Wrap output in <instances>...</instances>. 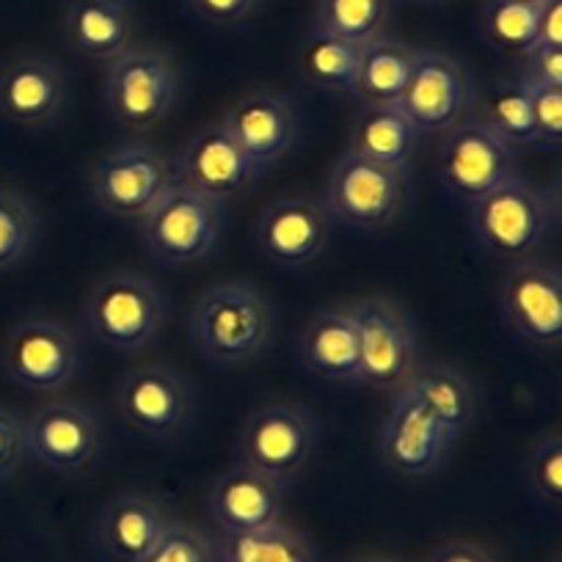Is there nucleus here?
<instances>
[{"instance_id":"9","label":"nucleus","mask_w":562,"mask_h":562,"mask_svg":"<svg viewBox=\"0 0 562 562\" xmlns=\"http://www.w3.org/2000/svg\"><path fill=\"white\" fill-rule=\"evenodd\" d=\"M408 171L372 164L342 153L328 175L323 207L337 224L359 232H381L397 221L405 204Z\"/></svg>"},{"instance_id":"15","label":"nucleus","mask_w":562,"mask_h":562,"mask_svg":"<svg viewBox=\"0 0 562 562\" xmlns=\"http://www.w3.org/2000/svg\"><path fill=\"white\" fill-rule=\"evenodd\" d=\"M499 315L518 342L557 348L562 339V270L535 257L507 265L499 281Z\"/></svg>"},{"instance_id":"42","label":"nucleus","mask_w":562,"mask_h":562,"mask_svg":"<svg viewBox=\"0 0 562 562\" xmlns=\"http://www.w3.org/2000/svg\"><path fill=\"white\" fill-rule=\"evenodd\" d=\"M359 562H394V560H389V557H364V560Z\"/></svg>"},{"instance_id":"21","label":"nucleus","mask_w":562,"mask_h":562,"mask_svg":"<svg viewBox=\"0 0 562 562\" xmlns=\"http://www.w3.org/2000/svg\"><path fill=\"white\" fill-rule=\"evenodd\" d=\"M288 510V485L276 483L254 469H226L210 491V513L224 535L257 532V529L281 524Z\"/></svg>"},{"instance_id":"10","label":"nucleus","mask_w":562,"mask_h":562,"mask_svg":"<svg viewBox=\"0 0 562 562\" xmlns=\"http://www.w3.org/2000/svg\"><path fill=\"white\" fill-rule=\"evenodd\" d=\"M436 171L441 188L469 207L518 175V155L483 122L467 116L445 133Z\"/></svg>"},{"instance_id":"27","label":"nucleus","mask_w":562,"mask_h":562,"mask_svg":"<svg viewBox=\"0 0 562 562\" xmlns=\"http://www.w3.org/2000/svg\"><path fill=\"white\" fill-rule=\"evenodd\" d=\"M414 53V47L389 36H378L361 45L350 94L361 105H397L408 83Z\"/></svg>"},{"instance_id":"43","label":"nucleus","mask_w":562,"mask_h":562,"mask_svg":"<svg viewBox=\"0 0 562 562\" xmlns=\"http://www.w3.org/2000/svg\"><path fill=\"white\" fill-rule=\"evenodd\" d=\"M411 3H439V0H411Z\"/></svg>"},{"instance_id":"2","label":"nucleus","mask_w":562,"mask_h":562,"mask_svg":"<svg viewBox=\"0 0 562 562\" xmlns=\"http://www.w3.org/2000/svg\"><path fill=\"white\" fill-rule=\"evenodd\" d=\"M171 321V304L153 276L111 270L86 295L83 323L94 342L113 353L135 356L160 339Z\"/></svg>"},{"instance_id":"17","label":"nucleus","mask_w":562,"mask_h":562,"mask_svg":"<svg viewBox=\"0 0 562 562\" xmlns=\"http://www.w3.org/2000/svg\"><path fill=\"white\" fill-rule=\"evenodd\" d=\"M171 164H175L177 182L221 204L240 196L243 191H248L265 175V169H259L237 147V140L232 138L221 119L196 130L182 144L177 158H171Z\"/></svg>"},{"instance_id":"6","label":"nucleus","mask_w":562,"mask_h":562,"mask_svg":"<svg viewBox=\"0 0 562 562\" xmlns=\"http://www.w3.org/2000/svg\"><path fill=\"white\" fill-rule=\"evenodd\" d=\"M321 439L315 414L301 403H268L243 422L237 436V456L243 467L265 474L281 485L310 463Z\"/></svg>"},{"instance_id":"4","label":"nucleus","mask_w":562,"mask_h":562,"mask_svg":"<svg viewBox=\"0 0 562 562\" xmlns=\"http://www.w3.org/2000/svg\"><path fill=\"white\" fill-rule=\"evenodd\" d=\"M180 100V69L155 45H130L108 61L105 105L113 122L144 133L164 122Z\"/></svg>"},{"instance_id":"41","label":"nucleus","mask_w":562,"mask_h":562,"mask_svg":"<svg viewBox=\"0 0 562 562\" xmlns=\"http://www.w3.org/2000/svg\"><path fill=\"white\" fill-rule=\"evenodd\" d=\"M428 562H496L483 546L469 543V540H452L445 543L439 551H434Z\"/></svg>"},{"instance_id":"5","label":"nucleus","mask_w":562,"mask_h":562,"mask_svg":"<svg viewBox=\"0 0 562 562\" xmlns=\"http://www.w3.org/2000/svg\"><path fill=\"white\" fill-rule=\"evenodd\" d=\"M224 235V204L175 182L140 218V240L169 268L207 259Z\"/></svg>"},{"instance_id":"35","label":"nucleus","mask_w":562,"mask_h":562,"mask_svg":"<svg viewBox=\"0 0 562 562\" xmlns=\"http://www.w3.org/2000/svg\"><path fill=\"white\" fill-rule=\"evenodd\" d=\"M138 562H215V546L199 529L175 521Z\"/></svg>"},{"instance_id":"25","label":"nucleus","mask_w":562,"mask_h":562,"mask_svg":"<svg viewBox=\"0 0 562 562\" xmlns=\"http://www.w3.org/2000/svg\"><path fill=\"white\" fill-rule=\"evenodd\" d=\"M428 411L450 436L461 439L477 416V389L463 372L445 364L414 367L408 381L397 389Z\"/></svg>"},{"instance_id":"20","label":"nucleus","mask_w":562,"mask_h":562,"mask_svg":"<svg viewBox=\"0 0 562 562\" xmlns=\"http://www.w3.org/2000/svg\"><path fill=\"white\" fill-rule=\"evenodd\" d=\"M221 122L259 169L279 164L293 149L301 130V116L293 100L273 91L240 97Z\"/></svg>"},{"instance_id":"37","label":"nucleus","mask_w":562,"mask_h":562,"mask_svg":"<svg viewBox=\"0 0 562 562\" xmlns=\"http://www.w3.org/2000/svg\"><path fill=\"white\" fill-rule=\"evenodd\" d=\"M516 61V80L527 89H562V47H532Z\"/></svg>"},{"instance_id":"7","label":"nucleus","mask_w":562,"mask_h":562,"mask_svg":"<svg viewBox=\"0 0 562 562\" xmlns=\"http://www.w3.org/2000/svg\"><path fill=\"white\" fill-rule=\"evenodd\" d=\"M177 182L175 164L153 144H122L94 164L89 193L97 210L111 218L140 221Z\"/></svg>"},{"instance_id":"1","label":"nucleus","mask_w":562,"mask_h":562,"mask_svg":"<svg viewBox=\"0 0 562 562\" xmlns=\"http://www.w3.org/2000/svg\"><path fill=\"white\" fill-rule=\"evenodd\" d=\"M276 331V306L248 281H224L204 290L188 315V339L215 367H243L262 359L273 348Z\"/></svg>"},{"instance_id":"40","label":"nucleus","mask_w":562,"mask_h":562,"mask_svg":"<svg viewBox=\"0 0 562 562\" xmlns=\"http://www.w3.org/2000/svg\"><path fill=\"white\" fill-rule=\"evenodd\" d=\"M535 47H562V0H543Z\"/></svg>"},{"instance_id":"13","label":"nucleus","mask_w":562,"mask_h":562,"mask_svg":"<svg viewBox=\"0 0 562 562\" xmlns=\"http://www.w3.org/2000/svg\"><path fill=\"white\" fill-rule=\"evenodd\" d=\"M9 378L29 392L53 394L67 389L83 367L72 328L56 317H25L14 323L3 345Z\"/></svg>"},{"instance_id":"32","label":"nucleus","mask_w":562,"mask_h":562,"mask_svg":"<svg viewBox=\"0 0 562 562\" xmlns=\"http://www.w3.org/2000/svg\"><path fill=\"white\" fill-rule=\"evenodd\" d=\"M392 0H317L312 29L353 45H367L383 36Z\"/></svg>"},{"instance_id":"30","label":"nucleus","mask_w":562,"mask_h":562,"mask_svg":"<svg viewBox=\"0 0 562 562\" xmlns=\"http://www.w3.org/2000/svg\"><path fill=\"white\" fill-rule=\"evenodd\" d=\"M359 53L361 45L312 29L299 56L301 78L328 94H350L356 67H359Z\"/></svg>"},{"instance_id":"39","label":"nucleus","mask_w":562,"mask_h":562,"mask_svg":"<svg viewBox=\"0 0 562 562\" xmlns=\"http://www.w3.org/2000/svg\"><path fill=\"white\" fill-rule=\"evenodd\" d=\"M25 461V419L0 408V483H7Z\"/></svg>"},{"instance_id":"11","label":"nucleus","mask_w":562,"mask_h":562,"mask_svg":"<svg viewBox=\"0 0 562 562\" xmlns=\"http://www.w3.org/2000/svg\"><path fill=\"white\" fill-rule=\"evenodd\" d=\"M113 400L124 425L153 441L177 439L196 414L191 378L169 364H144L127 372Z\"/></svg>"},{"instance_id":"12","label":"nucleus","mask_w":562,"mask_h":562,"mask_svg":"<svg viewBox=\"0 0 562 562\" xmlns=\"http://www.w3.org/2000/svg\"><path fill=\"white\" fill-rule=\"evenodd\" d=\"M345 310L359 331L361 383L381 392H397L419 356V337L411 317L403 306L381 295L353 301Z\"/></svg>"},{"instance_id":"33","label":"nucleus","mask_w":562,"mask_h":562,"mask_svg":"<svg viewBox=\"0 0 562 562\" xmlns=\"http://www.w3.org/2000/svg\"><path fill=\"white\" fill-rule=\"evenodd\" d=\"M42 221L20 193L0 188V273L18 268L36 248Z\"/></svg>"},{"instance_id":"29","label":"nucleus","mask_w":562,"mask_h":562,"mask_svg":"<svg viewBox=\"0 0 562 562\" xmlns=\"http://www.w3.org/2000/svg\"><path fill=\"white\" fill-rule=\"evenodd\" d=\"M218 562H321L312 540L288 524L257 529V532L224 535L215 549Z\"/></svg>"},{"instance_id":"18","label":"nucleus","mask_w":562,"mask_h":562,"mask_svg":"<svg viewBox=\"0 0 562 562\" xmlns=\"http://www.w3.org/2000/svg\"><path fill=\"white\" fill-rule=\"evenodd\" d=\"M439 422L408 394L394 392V403L378 436V456L383 467L403 477H425L445 463L456 445Z\"/></svg>"},{"instance_id":"45","label":"nucleus","mask_w":562,"mask_h":562,"mask_svg":"<svg viewBox=\"0 0 562 562\" xmlns=\"http://www.w3.org/2000/svg\"><path fill=\"white\" fill-rule=\"evenodd\" d=\"M554 562H560V560H554Z\"/></svg>"},{"instance_id":"38","label":"nucleus","mask_w":562,"mask_h":562,"mask_svg":"<svg viewBox=\"0 0 562 562\" xmlns=\"http://www.w3.org/2000/svg\"><path fill=\"white\" fill-rule=\"evenodd\" d=\"M262 0H186V7L202 23L213 29H235L243 25L259 9Z\"/></svg>"},{"instance_id":"16","label":"nucleus","mask_w":562,"mask_h":562,"mask_svg":"<svg viewBox=\"0 0 562 562\" xmlns=\"http://www.w3.org/2000/svg\"><path fill=\"white\" fill-rule=\"evenodd\" d=\"M331 240V215L323 202L288 193L262 207L254 224V246L279 268H306L323 257Z\"/></svg>"},{"instance_id":"3","label":"nucleus","mask_w":562,"mask_h":562,"mask_svg":"<svg viewBox=\"0 0 562 562\" xmlns=\"http://www.w3.org/2000/svg\"><path fill=\"white\" fill-rule=\"evenodd\" d=\"M554 215L557 210L549 204V193L535 188L518 171L469 204V229L488 257L516 265L538 254L549 237Z\"/></svg>"},{"instance_id":"19","label":"nucleus","mask_w":562,"mask_h":562,"mask_svg":"<svg viewBox=\"0 0 562 562\" xmlns=\"http://www.w3.org/2000/svg\"><path fill=\"white\" fill-rule=\"evenodd\" d=\"M69 75L53 56L29 53L0 67V116L20 127H42L61 116Z\"/></svg>"},{"instance_id":"28","label":"nucleus","mask_w":562,"mask_h":562,"mask_svg":"<svg viewBox=\"0 0 562 562\" xmlns=\"http://www.w3.org/2000/svg\"><path fill=\"white\" fill-rule=\"evenodd\" d=\"M469 116L483 122L516 153L532 147V102H529V89L521 80H496L488 89L477 91Z\"/></svg>"},{"instance_id":"36","label":"nucleus","mask_w":562,"mask_h":562,"mask_svg":"<svg viewBox=\"0 0 562 562\" xmlns=\"http://www.w3.org/2000/svg\"><path fill=\"white\" fill-rule=\"evenodd\" d=\"M532 102V147L560 149L562 144V89H529Z\"/></svg>"},{"instance_id":"23","label":"nucleus","mask_w":562,"mask_h":562,"mask_svg":"<svg viewBox=\"0 0 562 562\" xmlns=\"http://www.w3.org/2000/svg\"><path fill=\"white\" fill-rule=\"evenodd\" d=\"M299 364L310 375L328 383L359 386L361 348L359 331L348 310H323L306 323L299 339Z\"/></svg>"},{"instance_id":"22","label":"nucleus","mask_w":562,"mask_h":562,"mask_svg":"<svg viewBox=\"0 0 562 562\" xmlns=\"http://www.w3.org/2000/svg\"><path fill=\"white\" fill-rule=\"evenodd\" d=\"M175 524L169 507L153 494H122L97 518V546L108 562H138Z\"/></svg>"},{"instance_id":"14","label":"nucleus","mask_w":562,"mask_h":562,"mask_svg":"<svg viewBox=\"0 0 562 562\" xmlns=\"http://www.w3.org/2000/svg\"><path fill=\"white\" fill-rule=\"evenodd\" d=\"M472 72L458 58L439 50H416L408 83L400 97V111L416 130V135L447 133L472 113Z\"/></svg>"},{"instance_id":"44","label":"nucleus","mask_w":562,"mask_h":562,"mask_svg":"<svg viewBox=\"0 0 562 562\" xmlns=\"http://www.w3.org/2000/svg\"><path fill=\"white\" fill-rule=\"evenodd\" d=\"M535 3H540V0H535Z\"/></svg>"},{"instance_id":"8","label":"nucleus","mask_w":562,"mask_h":562,"mask_svg":"<svg viewBox=\"0 0 562 562\" xmlns=\"http://www.w3.org/2000/svg\"><path fill=\"white\" fill-rule=\"evenodd\" d=\"M105 428L91 405L53 400L25 419V458L64 477H83L100 463Z\"/></svg>"},{"instance_id":"34","label":"nucleus","mask_w":562,"mask_h":562,"mask_svg":"<svg viewBox=\"0 0 562 562\" xmlns=\"http://www.w3.org/2000/svg\"><path fill=\"white\" fill-rule=\"evenodd\" d=\"M527 483L535 499L549 507L562 502V439L557 434L543 436L532 447L527 461Z\"/></svg>"},{"instance_id":"31","label":"nucleus","mask_w":562,"mask_h":562,"mask_svg":"<svg viewBox=\"0 0 562 562\" xmlns=\"http://www.w3.org/2000/svg\"><path fill=\"white\" fill-rule=\"evenodd\" d=\"M540 3L535 0H485L483 20H480L485 45L513 58L532 50L538 42Z\"/></svg>"},{"instance_id":"24","label":"nucleus","mask_w":562,"mask_h":562,"mask_svg":"<svg viewBox=\"0 0 562 562\" xmlns=\"http://www.w3.org/2000/svg\"><path fill=\"white\" fill-rule=\"evenodd\" d=\"M64 42L91 61H111L133 45V0H69L64 9Z\"/></svg>"},{"instance_id":"26","label":"nucleus","mask_w":562,"mask_h":562,"mask_svg":"<svg viewBox=\"0 0 562 562\" xmlns=\"http://www.w3.org/2000/svg\"><path fill=\"white\" fill-rule=\"evenodd\" d=\"M416 138L419 135L400 111V105H361L350 124L345 153L408 171Z\"/></svg>"}]
</instances>
